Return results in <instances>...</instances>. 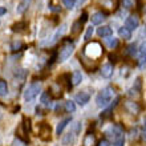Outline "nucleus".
Instances as JSON below:
<instances>
[{"instance_id":"nucleus-38","label":"nucleus","mask_w":146,"mask_h":146,"mask_svg":"<svg viewBox=\"0 0 146 146\" xmlns=\"http://www.w3.org/2000/svg\"><path fill=\"white\" fill-rule=\"evenodd\" d=\"M85 1H86V0H76V5H77V7H81Z\"/></svg>"},{"instance_id":"nucleus-21","label":"nucleus","mask_w":146,"mask_h":146,"mask_svg":"<svg viewBox=\"0 0 146 146\" xmlns=\"http://www.w3.org/2000/svg\"><path fill=\"white\" fill-rule=\"evenodd\" d=\"M64 109H65L66 113H74L76 111V102L74 101H66L64 104Z\"/></svg>"},{"instance_id":"nucleus-14","label":"nucleus","mask_w":146,"mask_h":146,"mask_svg":"<svg viewBox=\"0 0 146 146\" xmlns=\"http://www.w3.org/2000/svg\"><path fill=\"white\" fill-rule=\"evenodd\" d=\"M97 35L100 37H110L113 35V29H111L109 25H102L97 29Z\"/></svg>"},{"instance_id":"nucleus-7","label":"nucleus","mask_w":146,"mask_h":146,"mask_svg":"<svg viewBox=\"0 0 146 146\" xmlns=\"http://www.w3.org/2000/svg\"><path fill=\"white\" fill-rule=\"evenodd\" d=\"M89 100H90V93L88 92H80L77 93L76 96H74V102H77L78 105H81V106H84V105H86L89 102Z\"/></svg>"},{"instance_id":"nucleus-35","label":"nucleus","mask_w":146,"mask_h":146,"mask_svg":"<svg viewBox=\"0 0 146 146\" xmlns=\"http://www.w3.org/2000/svg\"><path fill=\"white\" fill-rule=\"evenodd\" d=\"M12 146H24V143L20 141V138H16L13 141V143H12Z\"/></svg>"},{"instance_id":"nucleus-34","label":"nucleus","mask_w":146,"mask_h":146,"mask_svg":"<svg viewBox=\"0 0 146 146\" xmlns=\"http://www.w3.org/2000/svg\"><path fill=\"white\" fill-rule=\"evenodd\" d=\"M138 66L139 68H141V69H143V68H145L146 66V57H141L138 60Z\"/></svg>"},{"instance_id":"nucleus-6","label":"nucleus","mask_w":146,"mask_h":146,"mask_svg":"<svg viewBox=\"0 0 146 146\" xmlns=\"http://www.w3.org/2000/svg\"><path fill=\"white\" fill-rule=\"evenodd\" d=\"M38 135L41 137L44 141H48L50 138V125L45 122H41L38 126Z\"/></svg>"},{"instance_id":"nucleus-26","label":"nucleus","mask_w":146,"mask_h":146,"mask_svg":"<svg viewBox=\"0 0 146 146\" xmlns=\"http://www.w3.org/2000/svg\"><path fill=\"white\" fill-rule=\"evenodd\" d=\"M106 44H108V46L110 48V49H115L117 46H118V38H115V37H109L106 38Z\"/></svg>"},{"instance_id":"nucleus-4","label":"nucleus","mask_w":146,"mask_h":146,"mask_svg":"<svg viewBox=\"0 0 146 146\" xmlns=\"http://www.w3.org/2000/svg\"><path fill=\"white\" fill-rule=\"evenodd\" d=\"M40 92H41V82L35 81V82H32V84L28 85L27 89L24 90V100L28 101V102L32 100H35Z\"/></svg>"},{"instance_id":"nucleus-24","label":"nucleus","mask_w":146,"mask_h":146,"mask_svg":"<svg viewBox=\"0 0 146 146\" xmlns=\"http://www.w3.org/2000/svg\"><path fill=\"white\" fill-rule=\"evenodd\" d=\"M8 94V84L7 81L0 80V97H5Z\"/></svg>"},{"instance_id":"nucleus-37","label":"nucleus","mask_w":146,"mask_h":146,"mask_svg":"<svg viewBox=\"0 0 146 146\" xmlns=\"http://www.w3.org/2000/svg\"><path fill=\"white\" fill-rule=\"evenodd\" d=\"M7 13V9H5V7H0V16H3Z\"/></svg>"},{"instance_id":"nucleus-8","label":"nucleus","mask_w":146,"mask_h":146,"mask_svg":"<svg viewBox=\"0 0 146 146\" xmlns=\"http://www.w3.org/2000/svg\"><path fill=\"white\" fill-rule=\"evenodd\" d=\"M123 108H125V110L127 111V113H130V114H138L139 113V105L137 104V102H134V101H126L125 102V105H123Z\"/></svg>"},{"instance_id":"nucleus-19","label":"nucleus","mask_w":146,"mask_h":146,"mask_svg":"<svg viewBox=\"0 0 146 146\" xmlns=\"http://www.w3.org/2000/svg\"><path fill=\"white\" fill-rule=\"evenodd\" d=\"M118 35L123 40H130L131 38V31H129L126 27H121L118 29Z\"/></svg>"},{"instance_id":"nucleus-12","label":"nucleus","mask_w":146,"mask_h":146,"mask_svg":"<svg viewBox=\"0 0 146 146\" xmlns=\"http://www.w3.org/2000/svg\"><path fill=\"white\" fill-rule=\"evenodd\" d=\"M12 31L13 32H17V33H25L28 29V23L27 21H17L12 25Z\"/></svg>"},{"instance_id":"nucleus-20","label":"nucleus","mask_w":146,"mask_h":146,"mask_svg":"<svg viewBox=\"0 0 146 146\" xmlns=\"http://www.w3.org/2000/svg\"><path fill=\"white\" fill-rule=\"evenodd\" d=\"M81 81H82V73L80 70H74L72 74V84L78 85V84H81Z\"/></svg>"},{"instance_id":"nucleus-30","label":"nucleus","mask_w":146,"mask_h":146,"mask_svg":"<svg viewBox=\"0 0 146 146\" xmlns=\"http://www.w3.org/2000/svg\"><path fill=\"white\" fill-rule=\"evenodd\" d=\"M121 3H122V7L125 9H130L134 5V0H121Z\"/></svg>"},{"instance_id":"nucleus-32","label":"nucleus","mask_w":146,"mask_h":146,"mask_svg":"<svg viewBox=\"0 0 146 146\" xmlns=\"http://www.w3.org/2000/svg\"><path fill=\"white\" fill-rule=\"evenodd\" d=\"M138 53L141 57H146V41H143L138 48Z\"/></svg>"},{"instance_id":"nucleus-28","label":"nucleus","mask_w":146,"mask_h":146,"mask_svg":"<svg viewBox=\"0 0 146 146\" xmlns=\"http://www.w3.org/2000/svg\"><path fill=\"white\" fill-rule=\"evenodd\" d=\"M61 1L66 9H73L76 5V0H61Z\"/></svg>"},{"instance_id":"nucleus-33","label":"nucleus","mask_w":146,"mask_h":146,"mask_svg":"<svg viewBox=\"0 0 146 146\" xmlns=\"http://www.w3.org/2000/svg\"><path fill=\"white\" fill-rule=\"evenodd\" d=\"M81 127H82L81 122H74V125H73V133L77 135V133H80L81 131Z\"/></svg>"},{"instance_id":"nucleus-11","label":"nucleus","mask_w":146,"mask_h":146,"mask_svg":"<svg viewBox=\"0 0 146 146\" xmlns=\"http://www.w3.org/2000/svg\"><path fill=\"white\" fill-rule=\"evenodd\" d=\"M139 92H141V77H137L134 85L129 89V93H127V94L130 97H137L139 94Z\"/></svg>"},{"instance_id":"nucleus-25","label":"nucleus","mask_w":146,"mask_h":146,"mask_svg":"<svg viewBox=\"0 0 146 146\" xmlns=\"http://www.w3.org/2000/svg\"><path fill=\"white\" fill-rule=\"evenodd\" d=\"M40 102L42 105H49L50 102V94L49 92H42L41 96H40Z\"/></svg>"},{"instance_id":"nucleus-16","label":"nucleus","mask_w":146,"mask_h":146,"mask_svg":"<svg viewBox=\"0 0 146 146\" xmlns=\"http://www.w3.org/2000/svg\"><path fill=\"white\" fill-rule=\"evenodd\" d=\"M82 25H84V23H82L80 19L76 20V21L72 24V27H70V33H72L73 36H78L80 32L82 31Z\"/></svg>"},{"instance_id":"nucleus-17","label":"nucleus","mask_w":146,"mask_h":146,"mask_svg":"<svg viewBox=\"0 0 146 146\" xmlns=\"http://www.w3.org/2000/svg\"><path fill=\"white\" fill-rule=\"evenodd\" d=\"M76 141V134L73 133V131H69V133H66L64 137H62V145L64 146H69V145H73Z\"/></svg>"},{"instance_id":"nucleus-39","label":"nucleus","mask_w":146,"mask_h":146,"mask_svg":"<svg viewBox=\"0 0 146 146\" xmlns=\"http://www.w3.org/2000/svg\"><path fill=\"white\" fill-rule=\"evenodd\" d=\"M142 36H146V27H143L142 31L139 32V37H142Z\"/></svg>"},{"instance_id":"nucleus-1","label":"nucleus","mask_w":146,"mask_h":146,"mask_svg":"<svg viewBox=\"0 0 146 146\" xmlns=\"http://www.w3.org/2000/svg\"><path fill=\"white\" fill-rule=\"evenodd\" d=\"M102 45H101L98 41H92L88 42L86 45L84 46V50H82V54L85 56L86 60H90V61H96L97 58H100V56L102 54Z\"/></svg>"},{"instance_id":"nucleus-9","label":"nucleus","mask_w":146,"mask_h":146,"mask_svg":"<svg viewBox=\"0 0 146 146\" xmlns=\"http://www.w3.org/2000/svg\"><path fill=\"white\" fill-rule=\"evenodd\" d=\"M106 12H102V11H98V12H94L92 16H90V21H92L93 25H98L104 21L106 17Z\"/></svg>"},{"instance_id":"nucleus-22","label":"nucleus","mask_w":146,"mask_h":146,"mask_svg":"<svg viewBox=\"0 0 146 146\" xmlns=\"http://www.w3.org/2000/svg\"><path fill=\"white\" fill-rule=\"evenodd\" d=\"M118 101H119V98L117 97V98L114 100V104L110 105V106H109L108 109H105V110L102 111V113H101V117H102V118H106V117H109V115L111 114V111H113V109H114V106L117 105V102H118Z\"/></svg>"},{"instance_id":"nucleus-36","label":"nucleus","mask_w":146,"mask_h":146,"mask_svg":"<svg viewBox=\"0 0 146 146\" xmlns=\"http://www.w3.org/2000/svg\"><path fill=\"white\" fill-rule=\"evenodd\" d=\"M98 146H110V143H109L108 139H101L100 143H98Z\"/></svg>"},{"instance_id":"nucleus-23","label":"nucleus","mask_w":146,"mask_h":146,"mask_svg":"<svg viewBox=\"0 0 146 146\" xmlns=\"http://www.w3.org/2000/svg\"><path fill=\"white\" fill-rule=\"evenodd\" d=\"M9 48H11L12 52H17L23 48V42H21V40H12Z\"/></svg>"},{"instance_id":"nucleus-40","label":"nucleus","mask_w":146,"mask_h":146,"mask_svg":"<svg viewBox=\"0 0 146 146\" xmlns=\"http://www.w3.org/2000/svg\"><path fill=\"white\" fill-rule=\"evenodd\" d=\"M143 123H145V127H146V117H145V119H143Z\"/></svg>"},{"instance_id":"nucleus-10","label":"nucleus","mask_w":146,"mask_h":146,"mask_svg":"<svg viewBox=\"0 0 146 146\" xmlns=\"http://www.w3.org/2000/svg\"><path fill=\"white\" fill-rule=\"evenodd\" d=\"M101 76L104 78H110L113 76V64L111 62H106L104 65L101 66Z\"/></svg>"},{"instance_id":"nucleus-31","label":"nucleus","mask_w":146,"mask_h":146,"mask_svg":"<svg viewBox=\"0 0 146 146\" xmlns=\"http://www.w3.org/2000/svg\"><path fill=\"white\" fill-rule=\"evenodd\" d=\"M93 33H94L93 27H89L88 29H86V32H85V35H84V40H85V41H89V40H90V37L93 36Z\"/></svg>"},{"instance_id":"nucleus-42","label":"nucleus","mask_w":146,"mask_h":146,"mask_svg":"<svg viewBox=\"0 0 146 146\" xmlns=\"http://www.w3.org/2000/svg\"><path fill=\"white\" fill-rule=\"evenodd\" d=\"M0 117H1V109H0Z\"/></svg>"},{"instance_id":"nucleus-18","label":"nucleus","mask_w":146,"mask_h":146,"mask_svg":"<svg viewBox=\"0 0 146 146\" xmlns=\"http://www.w3.org/2000/svg\"><path fill=\"white\" fill-rule=\"evenodd\" d=\"M70 121H72V118H70V117H68V118H64L62 121H60V122H58V125H57V127H56V134H57V135L61 134L62 130L65 129L66 125H68Z\"/></svg>"},{"instance_id":"nucleus-5","label":"nucleus","mask_w":146,"mask_h":146,"mask_svg":"<svg viewBox=\"0 0 146 146\" xmlns=\"http://www.w3.org/2000/svg\"><path fill=\"white\" fill-rule=\"evenodd\" d=\"M125 27H126L129 31H134V29H137V28L139 27L138 16H135V15L129 16V17L126 19V21H125Z\"/></svg>"},{"instance_id":"nucleus-15","label":"nucleus","mask_w":146,"mask_h":146,"mask_svg":"<svg viewBox=\"0 0 146 146\" xmlns=\"http://www.w3.org/2000/svg\"><path fill=\"white\" fill-rule=\"evenodd\" d=\"M29 4H31V0H20L17 7H16V13L17 15H23L24 12L28 9Z\"/></svg>"},{"instance_id":"nucleus-2","label":"nucleus","mask_w":146,"mask_h":146,"mask_svg":"<svg viewBox=\"0 0 146 146\" xmlns=\"http://www.w3.org/2000/svg\"><path fill=\"white\" fill-rule=\"evenodd\" d=\"M114 89L111 88V86H106L101 90L96 97V104L97 106H100V108H106L109 105V102L111 101V98L114 97Z\"/></svg>"},{"instance_id":"nucleus-13","label":"nucleus","mask_w":146,"mask_h":146,"mask_svg":"<svg viewBox=\"0 0 146 146\" xmlns=\"http://www.w3.org/2000/svg\"><path fill=\"white\" fill-rule=\"evenodd\" d=\"M58 84L61 85H65L66 89H70L73 86V84L70 82V74L69 73H64V74H61V76L58 77Z\"/></svg>"},{"instance_id":"nucleus-41","label":"nucleus","mask_w":146,"mask_h":146,"mask_svg":"<svg viewBox=\"0 0 146 146\" xmlns=\"http://www.w3.org/2000/svg\"><path fill=\"white\" fill-rule=\"evenodd\" d=\"M143 7H145V9H143V12H145V13H146V5H143Z\"/></svg>"},{"instance_id":"nucleus-3","label":"nucleus","mask_w":146,"mask_h":146,"mask_svg":"<svg viewBox=\"0 0 146 146\" xmlns=\"http://www.w3.org/2000/svg\"><path fill=\"white\" fill-rule=\"evenodd\" d=\"M73 50H74V42H73L72 40H68L66 42H64L61 45V48H60V50H58L57 61H60V62L66 61V60L72 56Z\"/></svg>"},{"instance_id":"nucleus-27","label":"nucleus","mask_w":146,"mask_h":146,"mask_svg":"<svg viewBox=\"0 0 146 146\" xmlns=\"http://www.w3.org/2000/svg\"><path fill=\"white\" fill-rule=\"evenodd\" d=\"M93 143H94V135L89 133L84 139V146H92Z\"/></svg>"},{"instance_id":"nucleus-29","label":"nucleus","mask_w":146,"mask_h":146,"mask_svg":"<svg viewBox=\"0 0 146 146\" xmlns=\"http://www.w3.org/2000/svg\"><path fill=\"white\" fill-rule=\"evenodd\" d=\"M126 52L130 54V56H134V54L138 52V48H137V45H135V44H130V45L126 48Z\"/></svg>"}]
</instances>
